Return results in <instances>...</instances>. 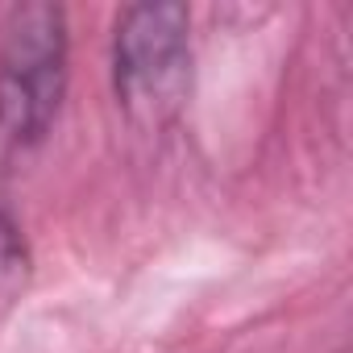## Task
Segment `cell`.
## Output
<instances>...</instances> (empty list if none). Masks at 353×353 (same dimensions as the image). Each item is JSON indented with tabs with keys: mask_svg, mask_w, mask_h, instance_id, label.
Returning a JSON list of instances; mask_svg holds the SVG:
<instances>
[{
	"mask_svg": "<svg viewBox=\"0 0 353 353\" xmlns=\"http://www.w3.org/2000/svg\"><path fill=\"white\" fill-rule=\"evenodd\" d=\"M26 266H30L26 237H21V229L13 225L9 212H0V287L26 283Z\"/></svg>",
	"mask_w": 353,
	"mask_h": 353,
	"instance_id": "cell-3",
	"label": "cell"
},
{
	"mask_svg": "<svg viewBox=\"0 0 353 353\" xmlns=\"http://www.w3.org/2000/svg\"><path fill=\"white\" fill-rule=\"evenodd\" d=\"M0 166L38 150L67 88V13L17 5L0 30Z\"/></svg>",
	"mask_w": 353,
	"mask_h": 353,
	"instance_id": "cell-1",
	"label": "cell"
},
{
	"mask_svg": "<svg viewBox=\"0 0 353 353\" xmlns=\"http://www.w3.org/2000/svg\"><path fill=\"white\" fill-rule=\"evenodd\" d=\"M192 83V17L183 5H133L117 17L112 88L121 108L158 129L179 117Z\"/></svg>",
	"mask_w": 353,
	"mask_h": 353,
	"instance_id": "cell-2",
	"label": "cell"
}]
</instances>
